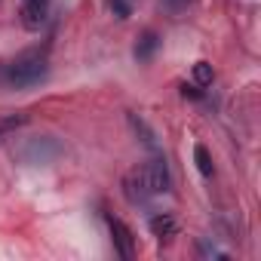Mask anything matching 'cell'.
Instances as JSON below:
<instances>
[{
    "label": "cell",
    "mask_w": 261,
    "mask_h": 261,
    "mask_svg": "<svg viewBox=\"0 0 261 261\" xmlns=\"http://www.w3.org/2000/svg\"><path fill=\"white\" fill-rule=\"evenodd\" d=\"M169 188H172V178H169V166H166L163 157L136 166L133 172L123 178V194H126L129 203H145L148 197L166 194Z\"/></svg>",
    "instance_id": "obj_1"
},
{
    "label": "cell",
    "mask_w": 261,
    "mask_h": 261,
    "mask_svg": "<svg viewBox=\"0 0 261 261\" xmlns=\"http://www.w3.org/2000/svg\"><path fill=\"white\" fill-rule=\"evenodd\" d=\"M49 74V62H46V53L40 49H28L22 56H16L10 65H7V74L4 80L16 89H25V86H37L40 80H46Z\"/></svg>",
    "instance_id": "obj_2"
},
{
    "label": "cell",
    "mask_w": 261,
    "mask_h": 261,
    "mask_svg": "<svg viewBox=\"0 0 261 261\" xmlns=\"http://www.w3.org/2000/svg\"><path fill=\"white\" fill-rule=\"evenodd\" d=\"M108 227H111V237H114V249L120 252V258H133L136 255V240H133V230H129L120 218L108 215Z\"/></svg>",
    "instance_id": "obj_3"
},
{
    "label": "cell",
    "mask_w": 261,
    "mask_h": 261,
    "mask_svg": "<svg viewBox=\"0 0 261 261\" xmlns=\"http://www.w3.org/2000/svg\"><path fill=\"white\" fill-rule=\"evenodd\" d=\"M22 25L28 31H40L49 16V0H22Z\"/></svg>",
    "instance_id": "obj_4"
},
{
    "label": "cell",
    "mask_w": 261,
    "mask_h": 261,
    "mask_svg": "<svg viewBox=\"0 0 261 261\" xmlns=\"http://www.w3.org/2000/svg\"><path fill=\"white\" fill-rule=\"evenodd\" d=\"M56 154H59V145H56L53 139H34V142L28 145V151H22V157H25L28 163H49Z\"/></svg>",
    "instance_id": "obj_5"
},
{
    "label": "cell",
    "mask_w": 261,
    "mask_h": 261,
    "mask_svg": "<svg viewBox=\"0 0 261 261\" xmlns=\"http://www.w3.org/2000/svg\"><path fill=\"white\" fill-rule=\"evenodd\" d=\"M157 46H160L157 31H145V34L139 37V43H136V59H139V62H151L154 53H157Z\"/></svg>",
    "instance_id": "obj_6"
},
{
    "label": "cell",
    "mask_w": 261,
    "mask_h": 261,
    "mask_svg": "<svg viewBox=\"0 0 261 261\" xmlns=\"http://www.w3.org/2000/svg\"><path fill=\"white\" fill-rule=\"evenodd\" d=\"M148 227H151L154 237H175V230H178V224H175L172 215H154L148 221Z\"/></svg>",
    "instance_id": "obj_7"
},
{
    "label": "cell",
    "mask_w": 261,
    "mask_h": 261,
    "mask_svg": "<svg viewBox=\"0 0 261 261\" xmlns=\"http://www.w3.org/2000/svg\"><path fill=\"white\" fill-rule=\"evenodd\" d=\"M194 163H197L200 175H206V178L215 175V166H212V157H209V148H206V145H197V148H194Z\"/></svg>",
    "instance_id": "obj_8"
},
{
    "label": "cell",
    "mask_w": 261,
    "mask_h": 261,
    "mask_svg": "<svg viewBox=\"0 0 261 261\" xmlns=\"http://www.w3.org/2000/svg\"><path fill=\"white\" fill-rule=\"evenodd\" d=\"M194 80H197V86H212V80H215L212 65L209 62H197L194 65Z\"/></svg>",
    "instance_id": "obj_9"
},
{
    "label": "cell",
    "mask_w": 261,
    "mask_h": 261,
    "mask_svg": "<svg viewBox=\"0 0 261 261\" xmlns=\"http://www.w3.org/2000/svg\"><path fill=\"white\" fill-rule=\"evenodd\" d=\"M108 7H111L120 19H126V16H129V4H126V0H108Z\"/></svg>",
    "instance_id": "obj_10"
},
{
    "label": "cell",
    "mask_w": 261,
    "mask_h": 261,
    "mask_svg": "<svg viewBox=\"0 0 261 261\" xmlns=\"http://www.w3.org/2000/svg\"><path fill=\"white\" fill-rule=\"evenodd\" d=\"M188 4H191V0H163V7L169 13H181V10H188Z\"/></svg>",
    "instance_id": "obj_11"
},
{
    "label": "cell",
    "mask_w": 261,
    "mask_h": 261,
    "mask_svg": "<svg viewBox=\"0 0 261 261\" xmlns=\"http://www.w3.org/2000/svg\"><path fill=\"white\" fill-rule=\"evenodd\" d=\"M181 92H185L188 98H203V89H200V86H185Z\"/></svg>",
    "instance_id": "obj_12"
},
{
    "label": "cell",
    "mask_w": 261,
    "mask_h": 261,
    "mask_svg": "<svg viewBox=\"0 0 261 261\" xmlns=\"http://www.w3.org/2000/svg\"><path fill=\"white\" fill-rule=\"evenodd\" d=\"M16 123H22V117H19V120H4V123H0V133H7V129H13Z\"/></svg>",
    "instance_id": "obj_13"
}]
</instances>
